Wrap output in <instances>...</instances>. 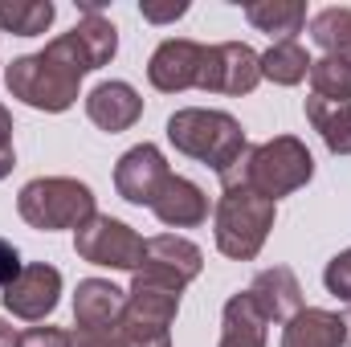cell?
I'll return each mask as SVG.
<instances>
[{
	"instance_id": "cell-4",
	"label": "cell",
	"mask_w": 351,
	"mask_h": 347,
	"mask_svg": "<svg viewBox=\"0 0 351 347\" xmlns=\"http://www.w3.org/2000/svg\"><path fill=\"white\" fill-rule=\"evenodd\" d=\"M274 200L254 192L250 184H229L217 200L213 225H217V250L233 261H250L262 254L265 237L274 229Z\"/></svg>"
},
{
	"instance_id": "cell-10",
	"label": "cell",
	"mask_w": 351,
	"mask_h": 347,
	"mask_svg": "<svg viewBox=\"0 0 351 347\" xmlns=\"http://www.w3.org/2000/svg\"><path fill=\"white\" fill-rule=\"evenodd\" d=\"M204 265L200 246H192L188 237H176V233H160V237H147L143 246V265L135 274H147L156 282H168L176 290H184Z\"/></svg>"
},
{
	"instance_id": "cell-5",
	"label": "cell",
	"mask_w": 351,
	"mask_h": 347,
	"mask_svg": "<svg viewBox=\"0 0 351 347\" xmlns=\"http://www.w3.org/2000/svg\"><path fill=\"white\" fill-rule=\"evenodd\" d=\"M16 213L25 225L53 233V229H78L94 217V192L82 180L70 176H41L29 180L16 196Z\"/></svg>"
},
{
	"instance_id": "cell-2",
	"label": "cell",
	"mask_w": 351,
	"mask_h": 347,
	"mask_svg": "<svg viewBox=\"0 0 351 347\" xmlns=\"http://www.w3.org/2000/svg\"><path fill=\"white\" fill-rule=\"evenodd\" d=\"M168 139H172L176 152L208 164L217 176H225L250 152V139H245L241 123L225 110H204V106L176 110L168 119Z\"/></svg>"
},
{
	"instance_id": "cell-30",
	"label": "cell",
	"mask_w": 351,
	"mask_h": 347,
	"mask_svg": "<svg viewBox=\"0 0 351 347\" xmlns=\"http://www.w3.org/2000/svg\"><path fill=\"white\" fill-rule=\"evenodd\" d=\"M74 347H123V339H119L114 327L110 331H78L74 335Z\"/></svg>"
},
{
	"instance_id": "cell-31",
	"label": "cell",
	"mask_w": 351,
	"mask_h": 347,
	"mask_svg": "<svg viewBox=\"0 0 351 347\" xmlns=\"http://www.w3.org/2000/svg\"><path fill=\"white\" fill-rule=\"evenodd\" d=\"M139 12H143V21L168 25V21H176V16H184V12H188V4H172V8H156V4H143Z\"/></svg>"
},
{
	"instance_id": "cell-6",
	"label": "cell",
	"mask_w": 351,
	"mask_h": 347,
	"mask_svg": "<svg viewBox=\"0 0 351 347\" xmlns=\"http://www.w3.org/2000/svg\"><path fill=\"white\" fill-rule=\"evenodd\" d=\"M176 311H180V290L168 282H156L147 274H135L131 278V290H127V307H123V319H119V339L123 347H172V327Z\"/></svg>"
},
{
	"instance_id": "cell-29",
	"label": "cell",
	"mask_w": 351,
	"mask_h": 347,
	"mask_svg": "<svg viewBox=\"0 0 351 347\" xmlns=\"http://www.w3.org/2000/svg\"><path fill=\"white\" fill-rule=\"evenodd\" d=\"M21 270H25V261H21V254H16V246L0 237V290H4Z\"/></svg>"
},
{
	"instance_id": "cell-20",
	"label": "cell",
	"mask_w": 351,
	"mask_h": 347,
	"mask_svg": "<svg viewBox=\"0 0 351 347\" xmlns=\"http://www.w3.org/2000/svg\"><path fill=\"white\" fill-rule=\"evenodd\" d=\"M245 16L258 33L274 37V45H278V41H294V33H302L306 4L302 0H254V4H245Z\"/></svg>"
},
{
	"instance_id": "cell-18",
	"label": "cell",
	"mask_w": 351,
	"mask_h": 347,
	"mask_svg": "<svg viewBox=\"0 0 351 347\" xmlns=\"http://www.w3.org/2000/svg\"><path fill=\"white\" fill-rule=\"evenodd\" d=\"M343 344H348L343 319L331 315V311H319V307H302L282 331V347H343Z\"/></svg>"
},
{
	"instance_id": "cell-7",
	"label": "cell",
	"mask_w": 351,
	"mask_h": 347,
	"mask_svg": "<svg viewBox=\"0 0 351 347\" xmlns=\"http://www.w3.org/2000/svg\"><path fill=\"white\" fill-rule=\"evenodd\" d=\"M143 237L131 229V225H123V221H114V217H102V213H94L86 225H78L74 229V250H78V258L82 261H94V265H110V270H139L143 265Z\"/></svg>"
},
{
	"instance_id": "cell-9",
	"label": "cell",
	"mask_w": 351,
	"mask_h": 347,
	"mask_svg": "<svg viewBox=\"0 0 351 347\" xmlns=\"http://www.w3.org/2000/svg\"><path fill=\"white\" fill-rule=\"evenodd\" d=\"M58 294H62V274H58L49 261L25 265V270L0 290L8 315H16V319H25V323H41V319L58 307Z\"/></svg>"
},
{
	"instance_id": "cell-12",
	"label": "cell",
	"mask_w": 351,
	"mask_h": 347,
	"mask_svg": "<svg viewBox=\"0 0 351 347\" xmlns=\"http://www.w3.org/2000/svg\"><path fill=\"white\" fill-rule=\"evenodd\" d=\"M49 45H53L58 53H66L82 74H90V70H98V66H106V62L114 58V49H119V29H114L102 12H86L70 33L53 37Z\"/></svg>"
},
{
	"instance_id": "cell-21",
	"label": "cell",
	"mask_w": 351,
	"mask_h": 347,
	"mask_svg": "<svg viewBox=\"0 0 351 347\" xmlns=\"http://www.w3.org/2000/svg\"><path fill=\"white\" fill-rule=\"evenodd\" d=\"M306 119L335 156H351V102L306 98Z\"/></svg>"
},
{
	"instance_id": "cell-33",
	"label": "cell",
	"mask_w": 351,
	"mask_h": 347,
	"mask_svg": "<svg viewBox=\"0 0 351 347\" xmlns=\"http://www.w3.org/2000/svg\"><path fill=\"white\" fill-rule=\"evenodd\" d=\"M343 331H348V347H351V311L343 315Z\"/></svg>"
},
{
	"instance_id": "cell-16",
	"label": "cell",
	"mask_w": 351,
	"mask_h": 347,
	"mask_svg": "<svg viewBox=\"0 0 351 347\" xmlns=\"http://www.w3.org/2000/svg\"><path fill=\"white\" fill-rule=\"evenodd\" d=\"M152 213L168 229H196L208 221V196L200 192V184H192L184 176H168V184L152 200Z\"/></svg>"
},
{
	"instance_id": "cell-14",
	"label": "cell",
	"mask_w": 351,
	"mask_h": 347,
	"mask_svg": "<svg viewBox=\"0 0 351 347\" xmlns=\"http://www.w3.org/2000/svg\"><path fill=\"white\" fill-rule=\"evenodd\" d=\"M245 294L254 298V307L265 315V323H290V319L302 311V286H298V278H294L286 265L262 270V274L250 282Z\"/></svg>"
},
{
	"instance_id": "cell-32",
	"label": "cell",
	"mask_w": 351,
	"mask_h": 347,
	"mask_svg": "<svg viewBox=\"0 0 351 347\" xmlns=\"http://www.w3.org/2000/svg\"><path fill=\"white\" fill-rule=\"evenodd\" d=\"M0 347H16V335H12V327H4V323H0Z\"/></svg>"
},
{
	"instance_id": "cell-3",
	"label": "cell",
	"mask_w": 351,
	"mask_h": 347,
	"mask_svg": "<svg viewBox=\"0 0 351 347\" xmlns=\"http://www.w3.org/2000/svg\"><path fill=\"white\" fill-rule=\"evenodd\" d=\"M86 74L66 58L58 53L53 45H45L41 53H29V58H16L4 74L8 94L21 98L25 106L33 110H49V115H62L78 102V82Z\"/></svg>"
},
{
	"instance_id": "cell-8",
	"label": "cell",
	"mask_w": 351,
	"mask_h": 347,
	"mask_svg": "<svg viewBox=\"0 0 351 347\" xmlns=\"http://www.w3.org/2000/svg\"><path fill=\"white\" fill-rule=\"evenodd\" d=\"M262 82V58L241 45H204V66H200V90L208 94H254Z\"/></svg>"
},
{
	"instance_id": "cell-19",
	"label": "cell",
	"mask_w": 351,
	"mask_h": 347,
	"mask_svg": "<svg viewBox=\"0 0 351 347\" xmlns=\"http://www.w3.org/2000/svg\"><path fill=\"white\" fill-rule=\"evenodd\" d=\"M265 315L254 307V298L241 290L225 302L221 315V347H265Z\"/></svg>"
},
{
	"instance_id": "cell-23",
	"label": "cell",
	"mask_w": 351,
	"mask_h": 347,
	"mask_svg": "<svg viewBox=\"0 0 351 347\" xmlns=\"http://www.w3.org/2000/svg\"><path fill=\"white\" fill-rule=\"evenodd\" d=\"M306 74H311V58L298 41H278L262 53V78L278 86H298Z\"/></svg>"
},
{
	"instance_id": "cell-1",
	"label": "cell",
	"mask_w": 351,
	"mask_h": 347,
	"mask_svg": "<svg viewBox=\"0 0 351 347\" xmlns=\"http://www.w3.org/2000/svg\"><path fill=\"white\" fill-rule=\"evenodd\" d=\"M311 176H315V160H311L306 143H298L294 135H278V139H265L258 147H250L229 172L221 176V188L250 184L254 192L278 200V196L298 192Z\"/></svg>"
},
{
	"instance_id": "cell-26",
	"label": "cell",
	"mask_w": 351,
	"mask_h": 347,
	"mask_svg": "<svg viewBox=\"0 0 351 347\" xmlns=\"http://www.w3.org/2000/svg\"><path fill=\"white\" fill-rule=\"evenodd\" d=\"M323 286H327L339 302H348L351 307V250H343V254H335V258L327 261V270H323Z\"/></svg>"
},
{
	"instance_id": "cell-27",
	"label": "cell",
	"mask_w": 351,
	"mask_h": 347,
	"mask_svg": "<svg viewBox=\"0 0 351 347\" xmlns=\"http://www.w3.org/2000/svg\"><path fill=\"white\" fill-rule=\"evenodd\" d=\"M16 347H74V335L62 327H29L16 335Z\"/></svg>"
},
{
	"instance_id": "cell-15",
	"label": "cell",
	"mask_w": 351,
	"mask_h": 347,
	"mask_svg": "<svg viewBox=\"0 0 351 347\" xmlns=\"http://www.w3.org/2000/svg\"><path fill=\"white\" fill-rule=\"evenodd\" d=\"M123 307H127V294L114 282L86 278V282H78V294H74V323H78V331H110V327H119Z\"/></svg>"
},
{
	"instance_id": "cell-24",
	"label": "cell",
	"mask_w": 351,
	"mask_h": 347,
	"mask_svg": "<svg viewBox=\"0 0 351 347\" xmlns=\"http://www.w3.org/2000/svg\"><path fill=\"white\" fill-rule=\"evenodd\" d=\"M311 37H315V45H323L331 58H343L351 62V8H323V12H315V21H311Z\"/></svg>"
},
{
	"instance_id": "cell-25",
	"label": "cell",
	"mask_w": 351,
	"mask_h": 347,
	"mask_svg": "<svg viewBox=\"0 0 351 347\" xmlns=\"http://www.w3.org/2000/svg\"><path fill=\"white\" fill-rule=\"evenodd\" d=\"M311 90L315 98H327V102H351V62L343 58H319L311 62Z\"/></svg>"
},
{
	"instance_id": "cell-13",
	"label": "cell",
	"mask_w": 351,
	"mask_h": 347,
	"mask_svg": "<svg viewBox=\"0 0 351 347\" xmlns=\"http://www.w3.org/2000/svg\"><path fill=\"white\" fill-rule=\"evenodd\" d=\"M200 66H204V45L188 37H168L147 62V78L164 94H180V90L200 86Z\"/></svg>"
},
{
	"instance_id": "cell-17",
	"label": "cell",
	"mask_w": 351,
	"mask_h": 347,
	"mask_svg": "<svg viewBox=\"0 0 351 347\" xmlns=\"http://www.w3.org/2000/svg\"><path fill=\"white\" fill-rule=\"evenodd\" d=\"M86 115H90L94 127L119 135V131H127V127L139 123V115H143V98L135 94V86H127V82H102V86L90 90Z\"/></svg>"
},
{
	"instance_id": "cell-22",
	"label": "cell",
	"mask_w": 351,
	"mask_h": 347,
	"mask_svg": "<svg viewBox=\"0 0 351 347\" xmlns=\"http://www.w3.org/2000/svg\"><path fill=\"white\" fill-rule=\"evenodd\" d=\"M53 4L49 0H0V33L16 37H41L53 25Z\"/></svg>"
},
{
	"instance_id": "cell-11",
	"label": "cell",
	"mask_w": 351,
	"mask_h": 347,
	"mask_svg": "<svg viewBox=\"0 0 351 347\" xmlns=\"http://www.w3.org/2000/svg\"><path fill=\"white\" fill-rule=\"evenodd\" d=\"M168 176H172V168H168L164 152H160L156 143H139V147H131V152L119 160V168H114V188H119L123 200L152 208V200L160 196V188L168 184Z\"/></svg>"
},
{
	"instance_id": "cell-28",
	"label": "cell",
	"mask_w": 351,
	"mask_h": 347,
	"mask_svg": "<svg viewBox=\"0 0 351 347\" xmlns=\"http://www.w3.org/2000/svg\"><path fill=\"white\" fill-rule=\"evenodd\" d=\"M12 164H16V156H12V115L0 106V180L12 172Z\"/></svg>"
}]
</instances>
